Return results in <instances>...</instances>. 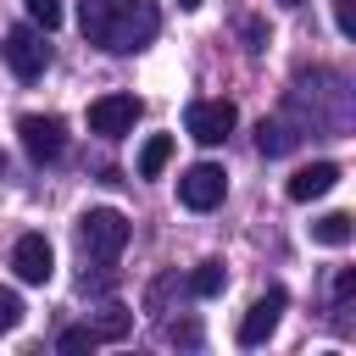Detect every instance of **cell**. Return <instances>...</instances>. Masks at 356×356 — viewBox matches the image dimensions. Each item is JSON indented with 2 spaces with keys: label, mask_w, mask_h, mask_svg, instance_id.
Instances as JSON below:
<instances>
[{
  "label": "cell",
  "mask_w": 356,
  "mask_h": 356,
  "mask_svg": "<svg viewBox=\"0 0 356 356\" xmlns=\"http://www.w3.org/2000/svg\"><path fill=\"white\" fill-rule=\"evenodd\" d=\"M89 328H95V334H100V339H122V334H128V328H134V317H128V312H122V306H106V312H100V317H95V323H89Z\"/></svg>",
  "instance_id": "9a60e30c"
},
{
  "label": "cell",
  "mask_w": 356,
  "mask_h": 356,
  "mask_svg": "<svg viewBox=\"0 0 356 356\" xmlns=\"http://www.w3.org/2000/svg\"><path fill=\"white\" fill-rule=\"evenodd\" d=\"M11 267H17L22 284H44V278L56 273V250H50V239H44V234H22V239L11 245Z\"/></svg>",
  "instance_id": "ba28073f"
},
{
  "label": "cell",
  "mask_w": 356,
  "mask_h": 356,
  "mask_svg": "<svg viewBox=\"0 0 356 356\" xmlns=\"http://www.w3.org/2000/svg\"><path fill=\"white\" fill-rule=\"evenodd\" d=\"M256 150H261V156H289V150H295V134H289L284 122H267V117H261V128H256Z\"/></svg>",
  "instance_id": "4fadbf2b"
},
{
  "label": "cell",
  "mask_w": 356,
  "mask_h": 356,
  "mask_svg": "<svg viewBox=\"0 0 356 356\" xmlns=\"http://www.w3.org/2000/svg\"><path fill=\"white\" fill-rule=\"evenodd\" d=\"M128 217L117 211V206H89L83 217H78V245H83V256H95V261H117L122 256V245H128Z\"/></svg>",
  "instance_id": "7a4b0ae2"
},
{
  "label": "cell",
  "mask_w": 356,
  "mask_h": 356,
  "mask_svg": "<svg viewBox=\"0 0 356 356\" xmlns=\"http://www.w3.org/2000/svg\"><path fill=\"white\" fill-rule=\"evenodd\" d=\"M17 323H22V295L17 289H0V334L17 328Z\"/></svg>",
  "instance_id": "e0dca14e"
},
{
  "label": "cell",
  "mask_w": 356,
  "mask_h": 356,
  "mask_svg": "<svg viewBox=\"0 0 356 356\" xmlns=\"http://www.w3.org/2000/svg\"><path fill=\"white\" fill-rule=\"evenodd\" d=\"M334 22H339V33L350 39V33H356V6H350V0H334Z\"/></svg>",
  "instance_id": "ffe728a7"
},
{
  "label": "cell",
  "mask_w": 356,
  "mask_h": 356,
  "mask_svg": "<svg viewBox=\"0 0 356 356\" xmlns=\"http://www.w3.org/2000/svg\"><path fill=\"white\" fill-rule=\"evenodd\" d=\"M284 300H289L284 289H267V295H261V300H256V306L239 317V345H261V339L278 328V317H284Z\"/></svg>",
  "instance_id": "9c48e42d"
},
{
  "label": "cell",
  "mask_w": 356,
  "mask_h": 356,
  "mask_svg": "<svg viewBox=\"0 0 356 356\" xmlns=\"http://www.w3.org/2000/svg\"><path fill=\"white\" fill-rule=\"evenodd\" d=\"M139 100L134 95H100V100H89V134H106V139H117V134H128L134 122H139Z\"/></svg>",
  "instance_id": "52a82bcc"
},
{
  "label": "cell",
  "mask_w": 356,
  "mask_h": 356,
  "mask_svg": "<svg viewBox=\"0 0 356 356\" xmlns=\"http://www.w3.org/2000/svg\"><path fill=\"white\" fill-rule=\"evenodd\" d=\"M17 134H22V150H28L33 161H56V156L67 150V128H61V117H50V111L17 117Z\"/></svg>",
  "instance_id": "277c9868"
},
{
  "label": "cell",
  "mask_w": 356,
  "mask_h": 356,
  "mask_svg": "<svg viewBox=\"0 0 356 356\" xmlns=\"http://www.w3.org/2000/svg\"><path fill=\"white\" fill-rule=\"evenodd\" d=\"M178 6H184V11H195V6H200V0H178Z\"/></svg>",
  "instance_id": "7402d4cb"
},
{
  "label": "cell",
  "mask_w": 356,
  "mask_h": 356,
  "mask_svg": "<svg viewBox=\"0 0 356 356\" xmlns=\"http://www.w3.org/2000/svg\"><path fill=\"white\" fill-rule=\"evenodd\" d=\"M350 234H356V228H350V211H323V217L312 222V239H317V245H334V250L350 245Z\"/></svg>",
  "instance_id": "8fae6325"
},
{
  "label": "cell",
  "mask_w": 356,
  "mask_h": 356,
  "mask_svg": "<svg viewBox=\"0 0 356 356\" xmlns=\"http://www.w3.org/2000/svg\"><path fill=\"white\" fill-rule=\"evenodd\" d=\"M78 22H83V39L111 50V56H134L161 33L156 0H83Z\"/></svg>",
  "instance_id": "6da1fadb"
},
{
  "label": "cell",
  "mask_w": 356,
  "mask_h": 356,
  "mask_svg": "<svg viewBox=\"0 0 356 356\" xmlns=\"http://www.w3.org/2000/svg\"><path fill=\"white\" fill-rule=\"evenodd\" d=\"M222 195H228V178H222V167H211V161H195V167L178 178V200H184L189 211H211V206H222Z\"/></svg>",
  "instance_id": "5b68a950"
},
{
  "label": "cell",
  "mask_w": 356,
  "mask_h": 356,
  "mask_svg": "<svg viewBox=\"0 0 356 356\" xmlns=\"http://www.w3.org/2000/svg\"><path fill=\"white\" fill-rule=\"evenodd\" d=\"M167 161H172V134H150L139 145V178H156Z\"/></svg>",
  "instance_id": "7c38bea8"
},
{
  "label": "cell",
  "mask_w": 356,
  "mask_h": 356,
  "mask_svg": "<svg viewBox=\"0 0 356 356\" xmlns=\"http://www.w3.org/2000/svg\"><path fill=\"white\" fill-rule=\"evenodd\" d=\"M334 184H339V167H334V161H312V167H300V172L284 184V195H289V200H317V195H328Z\"/></svg>",
  "instance_id": "30bf717a"
},
{
  "label": "cell",
  "mask_w": 356,
  "mask_h": 356,
  "mask_svg": "<svg viewBox=\"0 0 356 356\" xmlns=\"http://www.w3.org/2000/svg\"><path fill=\"white\" fill-rule=\"evenodd\" d=\"M95 345H100V334H95L89 323H83V328H67V334H61V350H95Z\"/></svg>",
  "instance_id": "ac0fdd59"
},
{
  "label": "cell",
  "mask_w": 356,
  "mask_h": 356,
  "mask_svg": "<svg viewBox=\"0 0 356 356\" xmlns=\"http://www.w3.org/2000/svg\"><path fill=\"white\" fill-rule=\"evenodd\" d=\"M284 6H300V0H284Z\"/></svg>",
  "instance_id": "cb8c5ba5"
},
{
  "label": "cell",
  "mask_w": 356,
  "mask_h": 356,
  "mask_svg": "<svg viewBox=\"0 0 356 356\" xmlns=\"http://www.w3.org/2000/svg\"><path fill=\"white\" fill-rule=\"evenodd\" d=\"M234 122H239L234 100H195V106L184 111V128H189V139H200V145H222V139L234 134Z\"/></svg>",
  "instance_id": "3957f363"
},
{
  "label": "cell",
  "mask_w": 356,
  "mask_h": 356,
  "mask_svg": "<svg viewBox=\"0 0 356 356\" xmlns=\"http://www.w3.org/2000/svg\"><path fill=\"white\" fill-rule=\"evenodd\" d=\"M0 50H6V61H11L17 78H39V72L50 67V44H44V33H33V28H11Z\"/></svg>",
  "instance_id": "8992f818"
},
{
  "label": "cell",
  "mask_w": 356,
  "mask_h": 356,
  "mask_svg": "<svg viewBox=\"0 0 356 356\" xmlns=\"http://www.w3.org/2000/svg\"><path fill=\"white\" fill-rule=\"evenodd\" d=\"M222 284H228V273H222V261H200V267H195V278H189V295H200V300H211V295H222Z\"/></svg>",
  "instance_id": "5bb4252c"
},
{
  "label": "cell",
  "mask_w": 356,
  "mask_h": 356,
  "mask_svg": "<svg viewBox=\"0 0 356 356\" xmlns=\"http://www.w3.org/2000/svg\"><path fill=\"white\" fill-rule=\"evenodd\" d=\"M167 339H184V345H195V339H200V328H195V323H167Z\"/></svg>",
  "instance_id": "44dd1931"
},
{
  "label": "cell",
  "mask_w": 356,
  "mask_h": 356,
  "mask_svg": "<svg viewBox=\"0 0 356 356\" xmlns=\"http://www.w3.org/2000/svg\"><path fill=\"white\" fill-rule=\"evenodd\" d=\"M350 295H356V273H350V267H339V273H334V300L345 306Z\"/></svg>",
  "instance_id": "d6986e66"
},
{
  "label": "cell",
  "mask_w": 356,
  "mask_h": 356,
  "mask_svg": "<svg viewBox=\"0 0 356 356\" xmlns=\"http://www.w3.org/2000/svg\"><path fill=\"white\" fill-rule=\"evenodd\" d=\"M0 172H6V150H0Z\"/></svg>",
  "instance_id": "603a6c76"
},
{
  "label": "cell",
  "mask_w": 356,
  "mask_h": 356,
  "mask_svg": "<svg viewBox=\"0 0 356 356\" xmlns=\"http://www.w3.org/2000/svg\"><path fill=\"white\" fill-rule=\"evenodd\" d=\"M28 17L50 33V28H61V0H28Z\"/></svg>",
  "instance_id": "2e32d148"
}]
</instances>
